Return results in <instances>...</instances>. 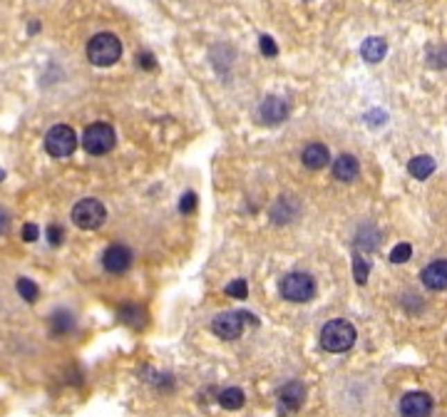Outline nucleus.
I'll return each instance as SVG.
<instances>
[{"mask_svg": "<svg viewBox=\"0 0 447 417\" xmlns=\"http://www.w3.org/2000/svg\"><path fill=\"white\" fill-rule=\"evenodd\" d=\"M407 172H410L415 179H428L430 174L435 172V159L428 154L412 157V159L407 161Z\"/></svg>", "mask_w": 447, "mask_h": 417, "instance_id": "obj_16", "label": "nucleus"}, {"mask_svg": "<svg viewBox=\"0 0 447 417\" xmlns=\"http://www.w3.org/2000/svg\"><path fill=\"white\" fill-rule=\"evenodd\" d=\"M378 238H380V233H378L376 229H368V227L360 229V233H358V241H360V246H363L365 251L376 249Z\"/></svg>", "mask_w": 447, "mask_h": 417, "instance_id": "obj_21", "label": "nucleus"}, {"mask_svg": "<svg viewBox=\"0 0 447 417\" xmlns=\"http://www.w3.org/2000/svg\"><path fill=\"white\" fill-rule=\"evenodd\" d=\"M301 161L308 169H323L331 161V152H328V147L323 142H310L301 152Z\"/></svg>", "mask_w": 447, "mask_h": 417, "instance_id": "obj_13", "label": "nucleus"}, {"mask_svg": "<svg viewBox=\"0 0 447 417\" xmlns=\"http://www.w3.org/2000/svg\"><path fill=\"white\" fill-rule=\"evenodd\" d=\"M356 343V328L351 326L343 318H335V321H328L321 330V346L328 353H343L348 348H353Z\"/></svg>", "mask_w": 447, "mask_h": 417, "instance_id": "obj_2", "label": "nucleus"}, {"mask_svg": "<svg viewBox=\"0 0 447 417\" xmlns=\"http://www.w3.org/2000/svg\"><path fill=\"white\" fill-rule=\"evenodd\" d=\"M358 174H360V164H358V159L353 154H340L333 161V177L338 181H353Z\"/></svg>", "mask_w": 447, "mask_h": 417, "instance_id": "obj_14", "label": "nucleus"}, {"mask_svg": "<svg viewBox=\"0 0 447 417\" xmlns=\"http://www.w3.org/2000/svg\"><path fill=\"white\" fill-rule=\"evenodd\" d=\"M119 318L127 323V326H134V328H142L147 316H144V310L139 308L137 303H127L125 308L119 310Z\"/></svg>", "mask_w": 447, "mask_h": 417, "instance_id": "obj_18", "label": "nucleus"}, {"mask_svg": "<svg viewBox=\"0 0 447 417\" xmlns=\"http://www.w3.org/2000/svg\"><path fill=\"white\" fill-rule=\"evenodd\" d=\"M365 122H370V127H380L383 122H385V112H380V109H373V112L365 114Z\"/></svg>", "mask_w": 447, "mask_h": 417, "instance_id": "obj_30", "label": "nucleus"}, {"mask_svg": "<svg viewBox=\"0 0 447 417\" xmlns=\"http://www.w3.org/2000/svg\"><path fill=\"white\" fill-rule=\"evenodd\" d=\"M246 402V395L244 390H238V387H227L224 393L219 395V405L224 410H238V407H244Z\"/></svg>", "mask_w": 447, "mask_h": 417, "instance_id": "obj_17", "label": "nucleus"}, {"mask_svg": "<svg viewBox=\"0 0 447 417\" xmlns=\"http://www.w3.org/2000/svg\"><path fill=\"white\" fill-rule=\"evenodd\" d=\"M45 149L55 159H65L78 149V134L70 125H55L53 130L45 134Z\"/></svg>", "mask_w": 447, "mask_h": 417, "instance_id": "obj_6", "label": "nucleus"}, {"mask_svg": "<svg viewBox=\"0 0 447 417\" xmlns=\"http://www.w3.org/2000/svg\"><path fill=\"white\" fill-rule=\"evenodd\" d=\"M18 293L28 301V303H35L37 296H40V291H37V286L33 283L30 278H18Z\"/></svg>", "mask_w": 447, "mask_h": 417, "instance_id": "obj_20", "label": "nucleus"}, {"mask_svg": "<svg viewBox=\"0 0 447 417\" xmlns=\"http://www.w3.org/2000/svg\"><path fill=\"white\" fill-rule=\"evenodd\" d=\"M122 57V42L112 33H97L87 42V60L95 67H109Z\"/></svg>", "mask_w": 447, "mask_h": 417, "instance_id": "obj_1", "label": "nucleus"}, {"mask_svg": "<svg viewBox=\"0 0 447 417\" xmlns=\"http://www.w3.org/2000/svg\"><path fill=\"white\" fill-rule=\"evenodd\" d=\"M286 114H288L286 102L281 100V97H276V95L266 97V100H263L261 105H258V119H261V122H263L266 127L281 125V122L286 119Z\"/></svg>", "mask_w": 447, "mask_h": 417, "instance_id": "obj_10", "label": "nucleus"}, {"mask_svg": "<svg viewBox=\"0 0 447 417\" xmlns=\"http://www.w3.org/2000/svg\"><path fill=\"white\" fill-rule=\"evenodd\" d=\"M211 330L224 340H236L241 335V330H244V318H241V313H234V310L219 313L211 321Z\"/></svg>", "mask_w": 447, "mask_h": 417, "instance_id": "obj_7", "label": "nucleus"}, {"mask_svg": "<svg viewBox=\"0 0 447 417\" xmlns=\"http://www.w3.org/2000/svg\"><path fill=\"white\" fill-rule=\"evenodd\" d=\"M281 296L291 301V303H306V301L316 296V281L310 278L308 274L293 271V274L283 276V281H281Z\"/></svg>", "mask_w": 447, "mask_h": 417, "instance_id": "obj_5", "label": "nucleus"}, {"mask_svg": "<svg viewBox=\"0 0 447 417\" xmlns=\"http://www.w3.org/2000/svg\"><path fill=\"white\" fill-rule=\"evenodd\" d=\"M114 142H117V137H114V130L107 122H92L82 134L85 152L92 157H102L107 154V152H112Z\"/></svg>", "mask_w": 447, "mask_h": 417, "instance_id": "obj_4", "label": "nucleus"}, {"mask_svg": "<svg viewBox=\"0 0 447 417\" xmlns=\"http://www.w3.org/2000/svg\"><path fill=\"white\" fill-rule=\"evenodd\" d=\"M432 398L428 393H407L400 400V415L403 417H430Z\"/></svg>", "mask_w": 447, "mask_h": 417, "instance_id": "obj_9", "label": "nucleus"}, {"mask_svg": "<svg viewBox=\"0 0 447 417\" xmlns=\"http://www.w3.org/2000/svg\"><path fill=\"white\" fill-rule=\"evenodd\" d=\"M197 194H194V191H186L184 197H182V202H179V211H182V214H191V211H194V208H197Z\"/></svg>", "mask_w": 447, "mask_h": 417, "instance_id": "obj_26", "label": "nucleus"}, {"mask_svg": "<svg viewBox=\"0 0 447 417\" xmlns=\"http://www.w3.org/2000/svg\"><path fill=\"white\" fill-rule=\"evenodd\" d=\"M258 48H261V53L266 55V57H276V55H279V45H276L271 35L258 37Z\"/></svg>", "mask_w": 447, "mask_h": 417, "instance_id": "obj_25", "label": "nucleus"}, {"mask_svg": "<svg viewBox=\"0 0 447 417\" xmlns=\"http://www.w3.org/2000/svg\"><path fill=\"white\" fill-rule=\"evenodd\" d=\"M304 398H306L304 382L291 380L288 385H283V390H281V395H279L281 412H296L298 407L304 405Z\"/></svg>", "mask_w": 447, "mask_h": 417, "instance_id": "obj_12", "label": "nucleus"}, {"mask_svg": "<svg viewBox=\"0 0 447 417\" xmlns=\"http://www.w3.org/2000/svg\"><path fill=\"white\" fill-rule=\"evenodd\" d=\"M368 274H370V263L365 261L360 254H356V256H353V276H356V281L360 283V286L368 281Z\"/></svg>", "mask_w": 447, "mask_h": 417, "instance_id": "obj_19", "label": "nucleus"}, {"mask_svg": "<svg viewBox=\"0 0 447 417\" xmlns=\"http://www.w3.org/2000/svg\"><path fill=\"white\" fill-rule=\"evenodd\" d=\"M53 328H55V333H67L72 328V316L70 313H62V310H58L53 316Z\"/></svg>", "mask_w": 447, "mask_h": 417, "instance_id": "obj_22", "label": "nucleus"}, {"mask_svg": "<svg viewBox=\"0 0 447 417\" xmlns=\"http://www.w3.org/2000/svg\"><path fill=\"white\" fill-rule=\"evenodd\" d=\"M37 30H40V23H30V33H33V35H35Z\"/></svg>", "mask_w": 447, "mask_h": 417, "instance_id": "obj_32", "label": "nucleus"}, {"mask_svg": "<svg viewBox=\"0 0 447 417\" xmlns=\"http://www.w3.org/2000/svg\"><path fill=\"white\" fill-rule=\"evenodd\" d=\"M423 283L430 291H447V261H432L420 274Z\"/></svg>", "mask_w": 447, "mask_h": 417, "instance_id": "obj_11", "label": "nucleus"}, {"mask_svg": "<svg viewBox=\"0 0 447 417\" xmlns=\"http://www.w3.org/2000/svg\"><path fill=\"white\" fill-rule=\"evenodd\" d=\"M8 229H10V216H8L6 211L0 208V233H6Z\"/></svg>", "mask_w": 447, "mask_h": 417, "instance_id": "obj_31", "label": "nucleus"}, {"mask_svg": "<svg viewBox=\"0 0 447 417\" xmlns=\"http://www.w3.org/2000/svg\"><path fill=\"white\" fill-rule=\"evenodd\" d=\"M0 179H6V172H3V169H0Z\"/></svg>", "mask_w": 447, "mask_h": 417, "instance_id": "obj_33", "label": "nucleus"}, {"mask_svg": "<svg viewBox=\"0 0 447 417\" xmlns=\"http://www.w3.org/2000/svg\"><path fill=\"white\" fill-rule=\"evenodd\" d=\"M412 256V246L410 244H398L390 251V263H405Z\"/></svg>", "mask_w": 447, "mask_h": 417, "instance_id": "obj_23", "label": "nucleus"}, {"mask_svg": "<svg viewBox=\"0 0 447 417\" xmlns=\"http://www.w3.org/2000/svg\"><path fill=\"white\" fill-rule=\"evenodd\" d=\"M360 55H363L365 62L376 65V62H380V60L387 55V42L383 40V37H368V40H363V45H360Z\"/></svg>", "mask_w": 447, "mask_h": 417, "instance_id": "obj_15", "label": "nucleus"}, {"mask_svg": "<svg viewBox=\"0 0 447 417\" xmlns=\"http://www.w3.org/2000/svg\"><path fill=\"white\" fill-rule=\"evenodd\" d=\"M105 219H107V208H105V204L100 202V199H80L75 206H72V224L80 229H85V231H95V229H100L102 224H105Z\"/></svg>", "mask_w": 447, "mask_h": 417, "instance_id": "obj_3", "label": "nucleus"}, {"mask_svg": "<svg viewBox=\"0 0 447 417\" xmlns=\"http://www.w3.org/2000/svg\"><path fill=\"white\" fill-rule=\"evenodd\" d=\"M227 293L231 298H241V301H244V298L249 296V286H246L244 278H236V281H231V283L227 286Z\"/></svg>", "mask_w": 447, "mask_h": 417, "instance_id": "obj_24", "label": "nucleus"}, {"mask_svg": "<svg viewBox=\"0 0 447 417\" xmlns=\"http://www.w3.org/2000/svg\"><path fill=\"white\" fill-rule=\"evenodd\" d=\"M102 266L109 274H125L127 268L132 266V251L125 244H112L102 254Z\"/></svg>", "mask_w": 447, "mask_h": 417, "instance_id": "obj_8", "label": "nucleus"}, {"mask_svg": "<svg viewBox=\"0 0 447 417\" xmlns=\"http://www.w3.org/2000/svg\"><path fill=\"white\" fill-rule=\"evenodd\" d=\"M137 65L142 67V70H155L157 67V60L152 53H147V50H142V53L137 55Z\"/></svg>", "mask_w": 447, "mask_h": 417, "instance_id": "obj_28", "label": "nucleus"}, {"mask_svg": "<svg viewBox=\"0 0 447 417\" xmlns=\"http://www.w3.org/2000/svg\"><path fill=\"white\" fill-rule=\"evenodd\" d=\"M45 233H48V241L53 246H60L62 241H65V229L60 227V224H50L48 231H45Z\"/></svg>", "mask_w": 447, "mask_h": 417, "instance_id": "obj_27", "label": "nucleus"}, {"mask_svg": "<svg viewBox=\"0 0 447 417\" xmlns=\"http://www.w3.org/2000/svg\"><path fill=\"white\" fill-rule=\"evenodd\" d=\"M20 236L33 244V241H37V238H40V229H37V224H25L23 231H20Z\"/></svg>", "mask_w": 447, "mask_h": 417, "instance_id": "obj_29", "label": "nucleus"}]
</instances>
